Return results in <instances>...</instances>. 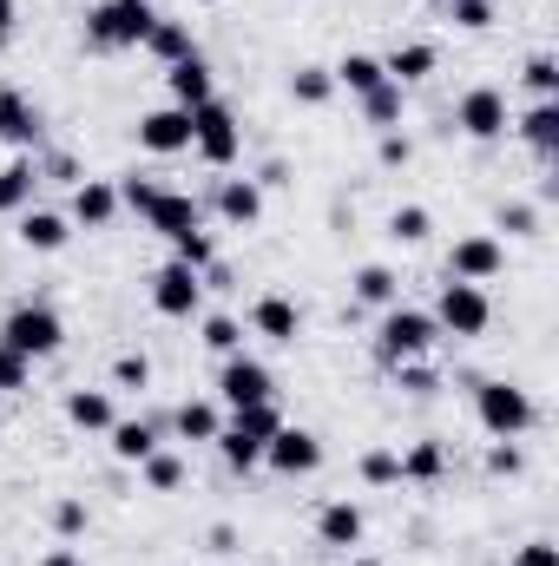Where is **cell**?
<instances>
[{"mask_svg": "<svg viewBox=\"0 0 559 566\" xmlns=\"http://www.w3.org/2000/svg\"><path fill=\"white\" fill-rule=\"evenodd\" d=\"M0 343H7L13 356L40 363V356H53V349L66 343V323H60V310H53V303H20V310L0 323Z\"/></svg>", "mask_w": 559, "mask_h": 566, "instance_id": "1", "label": "cell"}, {"mask_svg": "<svg viewBox=\"0 0 559 566\" xmlns=\"http://www.w3.org/2000/svg\"><path fill=\"white\" fill-rule=\"evenodd\" d=\"M474 416L494 441H520L534 428V396L514 382H474Z\"/></svg>", "mask_w": 559, "mask_h": 566, "instance_id": "2", "label": "cell"}, {"mask_svg": "<svg viewBox=\"0 0 559 566\" xmlns=\"http://www.w3.org/2000/svg\"><path fill=\"white\" fill-rule=\"evenodd\" d=\"M283 428V416H277V402H257V409H238V422L218 434V454L238 468V474H251L257 461H264V441Z\"/></svg>", "mask_w": 559, "mask_h": 566, "instance_id": "3", "label": "cell"}, {"mask_svg": "<svg viewBox=\"0 0 559 566\" xmlns=\"http://www.w3.org/2000/svg\"><path fill=\"white\" fill-rule=\"evenodd\" d=\"M441 343V329H434V316L428 310H402V303H389V316H382V329H376V349H382V363H415Z\"/></svg>", "mask_w": 559, "mask_h": 566, "instance_id": "4", "label": "cell"}, {"mask_svg": "<svg viewBox=\"0 0 559 566\" xmlns=\"http://www.w3.org/2000/svg\"><path fill=\"white\" fill-rule=\"evenodd\" d=\"M151 0H99L93 13H86V40L93 46H145V33H151Z\"/></svg>", "mask_w": 559, "mask_h": 566, "instance_id": "5", "label": "cell"}, {"mask_svg": "<svg viewBox=\"0 0 559 566\" xmlns=\"http://www.w3.org/2000/svg\"><path fill=\"white\" fill-rule=\"evenodd\" d=\"M494 323V303H487V290L481 283H441V303H434V329H447V336H481Z\"/></svg>", "mask_w": 559, "mask_h": 566, "instance_id": "6", "label": "cell"}, {"mask_svg": "<svg viewBox=\"0 0 559 566\" xmlns=\"http://www.w3.org/2000/svg\"><path fill=\"white\" fill-rule=\"evenodd\" d=\"M218 396H224V409L238 416V409H257V402H271L277 396V382H271V369L257 363V356H224V376H218Z\"/></svg>", "mask_w": 559, "mask_h": 566, "instance_id": "7", "label": "cell"}, {"mask_svg": "<svg viewBox=\"0 0 559 566\" xmlns=\"http://www.w3.org/2000/svg\"><path fill=\"white\" fill-rule=\"evenodd\" d=\"M191 145H198V158L204 165H231L238 158V119H231V106H218V99H204L198 113H191Z\"/></svg>", "mask_w": 559, "mask_h": 566, "instance_id": "8", "label": "cell"}, {"mask_svg": "<svg viewBox=\"0 0 559 566\" xmlns=\"http://www.w3.org/2000/svg\"><path fill=\"white\" fill-rule=\"evenodd\" d=\"M507 271V244L500 238H487V231H474V238H461L454 251H447V277L454 283H487Z\"/></svg>", "mask_w": 559, "mask_h": 566, "instance_id": "9", "label": "cell"}, {"mask_svg": "<svg viewBox=\"0 0 559 566\" xmlns=\"http://www.w3.org/2000/svg\"><path fill=\"white\" fill-rule=\"evenodd\" d=\"M198 303H204V277L184 271L178 258L151 277V310H158V316H178V323H184V316H198Z\"/></svg>", "mask_w": 559, "mask_h": 566, "instance_id": "10", "label": "cell"}, {"mask_svg": "<svg viewBox=\"0 0 559 566\" xmlns=\"http://www.w3.org/2000/svg\"><path fill=\"white\" fill-rule=\"evenodd\" d=\"M264 461L277 468V474H316L323 468V441L309 434V428H289L283 422L271 441H264Z\"/></svg>", "mask_w": 559, "mask_h": 566, "instance_id": "11", "label": "cell"}, {"mask_svg": "<svg viewBox=\"0 0 559 566\" xmlns=\"http://www.w3.org/2000/svg\"><path fill=\"white\" fill-rule=\"evenodd\" d=\"M454 126H461L467 139H500L514 119H507V99H500L494 86H474V93L454 106Z\"/></svg>", "mask_w": 559, "mask_h": 566, "instance_id": "12", "label": "cell"}, {"mask_svg": "<svg viewBox=\"0 0 559 566\" xmlns=\"http://www.w3.org/2000/svg\"><path fill=\"white\" fill-rule=\"evenodd\" d=\"M145 224H151L158 238H184V231H204V211H198V198H184V191H158L151 211H145Z\"/></svg>", "mask_w": 559, "mask_h": 566, "instance_id": "13", "label": "cell"}, {"mask_svg": "<svg viewBox=\"0 0 559 566\" xmlns=\"http://www.w3.org/2000/svg\"><path fill=\"white\" fill-rule=\"evenodd\" d=\"M139 145L145 151H184L191 145V113L184 106H158L139 119Z\"/></svg>", "mask_w": 559, "mask_h": 566, "instance_id": "14", "label": "cell"}, {"mask_svg": "<svg viewBox=\"0 0 559 566\" xmlns=\"http://www.w3.org/2000/svg\"><path fill=\"white\" fill-rule=\"evenodd\" d=\"M165 80H171V99H178L184 113H198L204 99H218V93H211V66H204V53H184L178 66H165Z\"/></svg>", "mask_w": 559, "mask_h": 566, "instance_id": "15", "label": "cell"}, {"mask_svg": "<svg viewBox=\"0 0 559 566\" xmlns=\"http://www.w3.org/2000/svg\"><path fill=\"white\" fill-rule=\"evenodd\" d=\"M218 218L238 224V231L257 224V218H264V185H257V178H224V185H218Z\"/></svg>", "mask_w": 559, "mask_h": 566, "instance_id": "16", "label": "cell"}, {"mask_svg": "<svg viewBox=\"0 0 559 566\" xmlns=\"http://www.w3.org/2000/svg\"><path fill=\"white\" fill-rule=\"evenodd\" d=\"M316 534H323V547H336V554L362 547V507H356V501H329V507L316 514Z\"/></svg>", "mask_w": 559, "mask_h": 566, "instance_id": "17", "label": "cell"}, {"mask_svg": "<svg viewBox=\"0 0 559 566\" xmlns=\"http://www.w3.org/2000/svg\"><path fill=\"white\" fill-rule=\"evenodd\" d=\"M73 218H80L86 231L113 224V218H119V185H106V178H86V185L73 191Z\"/></svg>", "mask_w": 559, "mask_h": 566, "instance_id": "18", "label": "cell"}, {"mask_svg": "<svg viewBox=\"0 0 559 566\" xmlns=\"http://www.w3.org/2000/svg\"><path fill=\"white\" fill-rule=\"evenodd\" d=\"M251 329H257V336H271V343H296V329H303V310H296L289 296H257V310H251Z\"/></svg>", "mask_w": 559, "mask_h": 566, "instance_id": "19", "label": "cell"}, {"mask_svg": "<svg viewBox=\"0 0 559 566\" xmlns=\"http://www.w3.org/2000/svg\"><path fill=\"white\" fill-rule=\"evenodd\" d=\"M0 139L7 145H33L40 139V113H33V99L13 93V86H0Z\"/></svg>", "mask_w": 559, "mask_h": 566, "instance_id": "20", "label": "cell"}, {"mask_svg": "<svg viewBox=\"0 0 559 566\" xmlns=\"http://www.w3.org/2000/svg\"><path fill=\"white\" fill-rule=\"evenodd\" d=\"M66 422H73V428H93V434H106L119 416H113V396H106V389H73V396H66Z\"/></svg>", "mask_w": 559, "mask_h": 566, "instance_id": "21", "label": "cell"}, {"mask_svg": "<svg viewBox=\"0 0 559 566\" xmlns=\"http://www.w3.org/2000/svg\"><path fill=\"white\" fill-rule=\"evenodd\" d=\"M514 133L534 145V151H559V99H534V106L520 113V126H514Z\"/></svg>", "mask_w": 559, "mask_h": 566, "instance_id": "22", "label": "cell"}, {"mask_svg": "<svg viewBox=\"0 0 559 566\" xmlns=\"http://www.w3.org/2000/svg\"><path fill=\"white\" fill-rule=\"evenodd\" d=\"M145 46H151V60H165V66H178L184 53H198V46H191V27H184V20H165V13L151 20Z\"/></svg>", "mask_w": 559, "mask_h": 566, "instance_id": "23", "label": "cell"}, {"mask_svg": "<svg viewBox=\"0 0 559 566\" xmlns=\"http://www.w3.org/2000/svg\"><path fill=\"white\" fill-rule=\"evenodd\" d=\"M329 80H336V86H349V93L362 99V93H376L389 73H382V60H369V53H342V60L329 66Z\"/></svg>", "mask_w": 559, "mask_h": 566, "instance_id": "24", "label": "cell"}, {"mask_svg": "<svg viewBox=\"0 0 559 566\" xmlns=\"http://www.w3.org/2000/svg\"><path fill=\"white\" fill-rule=\"evenodd\" d=\"M66 238H73V224H66L60 211H27V218H20V244H27V251H60Z\"/></svg>", "mask_w": 559, "mask_h": 566, "instance_id": "25", "label": "cell"}, {"mask_svg": "<svg viewBox=\"0 0 559 566\" xmlns=\"http://www.w3.org/2000/svg\"><path fill=\"white\" fill-rule=\"evenodd\" d=\"M434 60H441V53H434L428 40H409V46H395V53L382 60V73H389L395 86H409V80H428V73H434Z\"/></svg>", "mask_w": 559, "mask_h": 566, "instance_id": "26", "label": "cell"}, {"mask_svg": "<svg viewBox=\"0 0 559 566\" xmlns=\"http://www.w3.org/2000/svg\"><path fill=\"white\" fill-rule=\"evenodd\" d=\"M106 434H113V454H119V461H133V468L158 454V428H151V422H113Z\"/></svg>", "mask_w": 559, "mask_h": 566, "instance_id": "27", "label": "cell"}, {"mask_svg": "<svg viewBox=\"0 0 559 566\" xmlns=\"http://www.w3.org/2000/svg\"><path fill=\"white\" fill-rule=\"evenodd\" d=\"M33 185H40V165H33V158L0 165V211H20V205L33 198Z\"/></svg>", "mask_w": 559, "mask_h": 566, "instance_id": "28", "label": "cell"}, {"mask_svg": "<svg viewBox=\"0 0 559 566\" xmlns=\"http://www.w3.org/2000/svg\"><path fill=\"white\" fill-rule=\"evenodd\" d=\"M171 428H178L184 441H218V434H224V416H218V402H184V409L171 416Z\"/></svg>", "mask_w": 559, "mask_h": 566, "instance_id": "29", "label": "cell"}, {"mask_svg": "<svg viewBox=\"0 0 559 566\" xmlns=\"http://www.w3.org/2000/svg\"><path fill=\"white\" fill-rule=\"evenodd\" d=\"M362 113H369V126L395 133V126H402V86H395V80H382L376 93H362Z\"/></svg>", "mask_w": 559, "mask_h": 566, "instance_id": "30", "label": "cell"}, {"mask_svg": "<svg viewBox=\"0 0 559 566\" xmlns=\"http://www.w3.org/2000/svg\"><path fill=\"white\" fill-rule=\"evenodd\" d=\"M395 296H402V283H395L389 264H362V271H356V303H382V310H389Z\"/></svg>", "mask_w": 559, "mask_h": 566, "instance_id": "31", "label": "cell"}, {"mask_svg": "<svg viewBox=\"0 0 559 566\" xmlns=\"http://www.w3.org/2000/svg\"><path fill=\"white\" fill-rule=\"evenodd\" d=\"M289 93H296L303 106H323V99L336 93V80H329V66H296V73H289Z\"/></svg>", "mask_w": 559, "mask_h": 566, "instance_id": "32", "label": "cell"}, {"mask_svg": "<svg viewBox=\"0 0 559 566\" xmlns=\"http://www.w3.org/2000/svg\"><path fill=\"white\" fill-rule=\"evenodd\" d=\"M441 461H447V454H441V441H415V448L402 454V481H434V474H441Z\"/></svg>", "mask_w": 559, "mask_h": 566, "instance_id": "33", "label": "cell"}, {"mask_svg": "<svg viewBox=\"0 0 559 566\" xmlns=\"http://www.w3.org/2000/svg\"><path fill=\"white\" fill-rule=\"evenodd\" d=\"M171 251H178V264H184V271H211V264H218V251H211V238H204V231L171 238Z\"/></svg>", "mask_w": 559, "mask_h": 566, "instance_id": "34", "label": "cell"}, {"mask_svg": "<svg viewBox=\"0 0 559 566\" xmlns=\"http://www.w3.org/2000/svg\"><path fill=\"white\" fill-rule=\"evenodd\" d=\"M204 349H218V356H238V349H244V329H238V316H204Z\"/></svg>", "mask_w": 559, "mask_h": 566, "instance_id": "35", "label": "cell"}, {"mask_svg": "<svg viewBox=\"0 0 559 566\" xmlns=\"http://www.w3.org/2000/svg\"><path fill=\"white\" fill-rule=\"evenodd\" d=\"M362 481H369V488H395V481H402V454L369 448V454H362Z\"/></svg>", "mask_w": 559, "mask_h": 566, "instance_id": "36", "label": "cell"}, {"mask_svg": "<svg viewBox=\"0 0 559 566\" xmlns=\"http://www.w3.org/2000/svg\"><path fill=\"white\" fill-rule=\"evenodd\" d=\"M434 224H428V211L421 205H395V218H389V238H402V244H421Z\"/></svg>", "mask_w": 559, "mask_h": 566, "instance_id": "37", "label": "cell"}, {"mask_svg": "<svg viewBox=\"0 0 559 566\" xmlns=\"http://www.w3.org/2000/svg\"><path fill=\"white\" fill-rule=\"evenodd\" d=\"M139 468H145V481H151L158 494L184 488V461H178V454H151V461H139Z\"/></svg>", "mask_w": 559, "mask_h": 566, "instance_id": "38", "label": "cell"}, {"mask_svg": "<svg viewBox=\"0 0 559 566\" xmlns=\"http://www.w3.org/2000/svg\"><path fill=\"white\" fill-rule=\"evenodd\" d=\"M520 80H527V86H534V93H540V99H553V93H559V60H553V53H534V60H527V73H520Z\"/></svg>", "mask_w": 559, "mask_h": 566, "instance_id": "39", "label": "cell"}, {"mask_svg": "<svg viewBox=\"0 0 559 566\" xmlns=\"http://www.w3.org/2000/svg\"><path fill=\"white\" fill-rule=\"evenodd\" d=\"M494 224H500L507 238H534V231H540V211H534V205H500Z\"/></svg>", "mask_w": 559, "mask_h": 566, "instance_id": "40", "label": "cell"}, {"mask_svg": "<svg viewBox=\"0 0 559 566\" xmlns=\"http://www.w3.org/2000/svg\"><path fill=\"white\" fill-rule=\"evenodd\" d=\"M447 13H454V27H467V33L494 27V0H447Z\"/></svg>", "mask_w": 559, "mask_h": 566, "instance_id": "41", "label": "cell"}, {"mask_svg": "<svg viewBox=\"0 0 559 566\" xmlns=\"http://www.w3.org/2000/svg\"><path fill=\"white\" fill-rule=\"evenodd\" d=\"M145 382H151V363L145 356H119L113 363V389H145Z\"/></svg>", "mask_w": 559, "mask_h": 566, "instance_id": "42", "label": "cell"}, {"mask_svg": "<svg viewBox=\"0 0 559 566\" xmlns=\"http://www.w3.org/2000/svg\"><path fill=\"white\" fill-rule=\"evenodd\" d=\"M158 191H165V185H151V178H126V185H119V205H133V211H139V218H145Z\"/></svg>", "mask_w": 559, "mask_h": 566, "instance_id": "43", "label": "cell"}, {"mask_svg": "<svg viewBox=\"0 0 559 566\" xmlns=\"http://www.w3.org/2000/svg\"><path fill=\"white\" fill-rule=\"evenodd\" d=\"M520 468H527V461H520L514 441H494V448H487V474H520Z\"/></svg>", "mask_w": 559, "mask_h": 566, "instance_id": "44", "label": "cell"}, {"mask_svg": "<svg viewBox=\"0 0 559 566\" xmlns=\"http://www.w3.org/2000/svg\"><path fill=\"white\" fill-rule=\"evenodd\" d=\"M53 527H60V541L86 534V507H80V501H60V507H53Z\"/></svg>", "mask_w": 559, "mask_h": 566, "instance_id": "45", "label": "cell"}, {"mask_svg": "<svg viewBox=\"0 0 559 566\" xmlns=\"http://www.w3.org/2000/svg\"><path fill=\"white\" fill-rule=\"evenodd\" d=\"M376 158H382V165L395 171V165H409V158H415V145L402 139V133H382V145H376Z\"/></svg>", "mask_w": 559, "mask_h": 566, "instance_id": "46", "label": "cell"}, {"mask_svg": "<svg viewBox=\"0 0 559 566\" xmlns=\"http://www.w3.org/2000/svg\"><path fill=\"white\" fill-rule=\"evenodd\" d=\"M27 369H33V363H27V356H13V349L0 343V389H20V382H27Z\"/></svg>", "mask_w": 559, "mask_h": 566, "instance_id": "47", "label": "cell"}, {"mask_svg": "<svg viewBox=\"0 0 559 566\" xmlns=\"http://www.w3.org/2000/svg\"><path fill=\"white\" fill-rule=\"evenodd\" d=\"M395 369H402V389H415V396H428V389H434V369H428V363H395Z\"/></svg>", "mask_w": 559, "mask_h": 566, "instance_id": "48", "label": "cell"}, {"mask_svg": "<svg viewBox=\"0 0 559 566\" xmlns=\"http://www.w3.org/2000/svg\"><path fill=\"white\" fill-rule=\"evenodd\" d=\"M520 566H559V547L553 541H527L520 547Z\"/></svg>", "mask_w": 559, "mask_h": 566, "instance_id": "49", "label": "cell"}, {"mask_svg": "<svg viewBox=\"0 0 559 566\" xmlns=\"http://www.w3.org/2000/svg\"><path fill=\"white\" fill-rule=\"evenodd\" d=\"M211 554H238V527L218 521V527H211Z\"/></svg>", "mask_w": 559, "mask_h": 566, "instance_id": "50", "label": "cell"}, {"mask_svg": "<svg viewBox=\"0 0 559 566\" xmlns=\"http://www.w3.org/2000/svg\"><path fill=\"white\" fill-rule=\"evenodd\" d=\"M13 40V0H0V46Z\"/></svg>", "mask_w": 559, "mask_h": 566, "instance_id": "51", "label": "cell"}, {"mask_svg": "<svg viewBox=\"0 0 559 566\" xmlns=\"http://www.w3.org/2000/svg\"><path fill=\"white\" fill-rule=\"evenodd\" d=\"M40 566H80V560H73L66 547H53V554H46V560H40Z\"/></svg>", "mask_w": 559, "mask_h": 566, "instance_id": "52", "label": "cell"}, {"mask_svg": "<svg viewBox=\"0 0 559 566\" xmlns=\"http://www.w3.org/2000/svg\"><path fill=\"white\" fill-rule=\"evenodd\" d=\"M356 566H382V560H356Z\"/></svg>", "mask_w": 559, "mask_h": 566, "instance_id": "53", "label": "cell"}, {"mask_svg": "<svg viewBox=\"0 0 559 566\" xmlns=\"http://www.w3.org/2000/svg\"><path fill=\"white\" fill-rule=\"evenodd\" d=\"M198 7H218V0H198Z\"/></svg>", "mask_w": 559, "mask_h": 566, "instance_id": "54", "label": "cell"}, {"mask_svg": "<svg viewBox=\"0 0 559 566\" xmlns=\"http://www.w3.org/2000/svg\"><path fill=\"white\" fill-rule=\"evenodd\" d=\"M434 7H447V0H434Z\"/></svg>", "mask_w": 559, "mask_h": 566, "instance_id": "55", "label": "cell"}]
</instances>
